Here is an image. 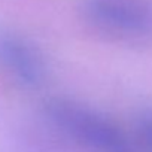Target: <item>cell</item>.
<instances>
[{
    "label": "cell",
    "mask_w": 152,
    "mask_h": 152,
    "mask_svg": "<svg viewBox=\"0 0 152 152\" xmlns=\"http://www.w3.org/2000/svg\"><path fill=\"white\" fill-rule=\"evenodd\" d=\"M43 112L58 133L90 152H140L130 128L78 100L49 99Z\"/></svg>",
    "instance_id": "obj_1"
},
{
    "label": "cell",
    "mask_w": 152,
    "mask_h": 152,
    "mask_svg": "<svg viewBox=\"0 0 152 152\" xmlns=\"http://www.w3.org/2000/svg\"><path fill=\"white\" fill-rule=\"evenodd\" d=\"M81 17L96 36L118 45L152 43L151 0H85Z\"/></svg>",
    "instance_id": "obj_2"
},
{
    "label": "cell",
    "mask_w": 152,
    "mask_h": 152,
    "mask_svg": "<svg viewBox=\"0 0 152 152\" xmlns=\"http://www.w3.org/2000/svg\"><path fill=\"white\" fill-rule=\"evenodd\" d=\"M0 70L26 90H36L43 85L48 66L40 49L21 34L0 31Z\"/></svg>",
    "instance_id": "obj_3"
},
{
    "label": "cell",
    "mask_w": 152,
    "mask_h": 152,
    "mask_svg": "<svg viewBox=\"0 0 152 152\" xmlns=\"http://www.w3.org/2000/svg\"><path fill=\"white\" fill-rule=\"evenodd\" d=\"M140 152H152V109L140 110L130 127Z\"/></svg>",
    "instance_id": "obj_4"
}]
</instances>
